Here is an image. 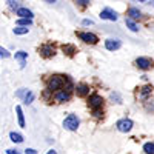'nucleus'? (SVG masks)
<instances>
[{
    "label": "nucleus",
    "instance_id": "nucleus-26",
    "mask_svg": "<svg viewBox=\"0 0 154 154\" xmlns=\"http://www.w3.org/2000/svg\"><path fill=\"white\" fill-rule=\"evenodd\" d=\"M0 56H2V59H3V57L6 59V57H9V53H8L5 48H0Z\"/></svg>",
    "mask_w": 154,
    "mask_h": 154
},
{
    "label": "nucleus",
    "instance_id": "nucleus-34",
    "mask_svg": "<svg viewBox=\"0 0 154 154\" xmlns=\"http://www.w3.org/2000/svg\"><path fill=\"white\" fill-rule=\"evenodd\" d=\"M139 2H146V0H139Z\"/></svg>",
    "mask_w": 154,
    "mask_h": 154
},
{
    "label": "nucleus",
    "instance_id": "nucleus-12",
    "mask_svg": "<svg viewBox=\"0 0 154 154\" xmlns=\"http://www.w3.org/2000/svg\"><path fill=\"white\" fill-rule=\"evenodd\" d=\"M16 14H17L19 17H25V19H32V17H34L32 11H29L28 8H19V9L16 11Z\"/></svg>",
    "mask_w": 154,
    "mask_h": 154
},
{
    "label": "nucleus",
    "instance_id": "nucleus-8",
    "mask_svg": "<svg viewBox=\"0 0 154 154\" xmlns=\"http://www.w3.org/2000/svg\"><path fill=\"white\" fill-rule=\"evenodd\" d=\"M56 102L57 103H63V102H68L71 99V93H69V89H60V91L56 93Z\"/></svg>",
    "mask_w": 154,
    "mask_h": 154
},
{
    "label": "nucleus",
    "instance_id": "nucleus-13",
    "mask_svg": "<svg viewBox=\"0 0 154 154\" xmlns=\"http://www.w3.org/2000/svg\"><path fill=\"white\" fill-rule=\"evenodd\" d=\"M126 16H130V19H133V20H139L140 17H142V12H140L137 8H130Z\"/></svg>",
    "mask_w": 154,
    "mask_h": 154
},
{
    "label": "nucleus",
    "instance_id": "nucleus-27",
    "mask_svg": "<svg viewBox=\"0 0 154 154\" xmlns=\"http://www.w3.org/2000/svg\"><path fill=\"white\" fill-rule=\"evenodd\" d=\"M75 3H79L80 6H88L89 5V0H75Z\"/></svg>",
    "mask_w": 154,
    "mask_h": 154
},
{
    "label": "nucleus",
    "instance_id": "nucleus-21",
    "mask_svg": "<svg viewBox=\"0 0 154 154\" xmlns=\"http://www.w3.org/2000/svg\"><path fill=\"white\" fill-rule=\"evenodd\" d=\"M34 100V93H31V91H26V94H25V97H23V102L25 103H31V102Z\"/></svg>",
    "mask_w": 154,
    "mask_h": 154
},
{
    "label": "nucleus",
    "instance_id": "nucleus-6",
    "mask_svg": "<svg viewBox=\"0 0 154 154\" xmlns=\"http://www.w3.org/2000/svg\"><path fill=\"white\" fill-rule=\"evenodd\" d=\"M133 120H130V119H122V120H119L117 122V130L120 131V133H128V131H131L133 130Z\"/></svg>",
    "mask_w": 154,
    "mask_h": 154
},
{
    "label": "nucleus",
    "instance_id": "nucleus-28",
    "mask_svg": "<svg viewBox=\"0 0 154 154\" xmlns=\"http://www.w3.org/2000/svg\"><path fill=\"white\" fill-rule=\"evenodd\" d=\"M111 99H112V100L116 99V100H117V103H120V96H119L117 93H112V94H111Z\"/></svg>",
    "mask_w": 154,
    "mask_h": 154
},
{
    "label": "nucleus",
    "instance_id": "nucleus-5",
    "mask_svg": "<svg viewBox=\"0 0 154 154\" xmlns=\"http://www.w3.org/2000/svg\"><path fill=\"white\" fill-rule=\"evenodd\" d=\"M136 65H137V68H140V69L148 71V69L152 68V60H151L149 57H139V59H136Z\"/></svg>",
    "mask_w": 154,
    "mask_h": 154
},
{
    "label": "nucleus",
    "instance_id": "nucleus-3",
    "mask_svg": "<svg viewBox=\"0 0 154 154\" xmlns=\"http://www.w3.org/2000/svg\"><path fill=\"white\" fill-rule=\"evenodd\" d=\"M88 105H89V108L91 109H100L102 106H103V99H102V96H99V94H91L89 96V99H88Z\"/></svg>",
    "mask_w": 154,
    "mask_h": 154
},
{
    "label": "nucleus",
    "instance_id": "nucleus-31",
    "mask_svg": "<svg viewBox=\"0 0 154 154\" xmlns=\"http://www.w3.org/2000/svg\"><path fill=\"white\" fill-rule=\"evenodd\" d=\"M6 154H20L17 149H6Z\"/></svg>",
    "mask_w": 154,
    "mask_h": 154
},
{
    "label": "nucleus",
    "instance_id": "nucleus-33",
    "mask_svg": "<svg viewBox=\"0 0 154 154\" xmlns=\"http://www.w3.org/2000/svg\"><path fill=\"white\" fill-rule=\"evenodd\" d=\"M45 2H48V3H56L57 0H45Z\"/></svg>",
    "mask_w": 154,
    "mask_h": 154
},
{
    "label": "nucleus",
    "instance_id": "nucleus-30",
    "mask_svg": "<svg viewBox=\"0 0 154 154\" xmlns=\"http://www.w3.org/2000/svg\"><path fill=\"white\" fill-rule=\"evenodd\" d=\"M82 23H83V25H85V26H88V25H93V23H94V22H93V20H88V19H85V20H83V22H82Z\"/></svg>",
    "mask_w": 154,
    "mask_h": 154
},
{
    "label": "nucleus",
    "instance_id": "nucleus-14",
    "mask_svg": "<svg viewBox=\"0 0 154 154\" xmlns=\"http://www.w3.org/2000/svg\"><path fill=\"white\" fill-rule=\"evenodd\" d=\"M26 57H28V53H25V51H19V53H16V59L20 60V68H25V65H26Z\"/></svg>",
    "mask_w": 154,
    "mask_h": 154
},
{
    "label": "nucleus",
    "instance_id": "nucleus-7",
    "mask_svg": "<svg viewBox=\"0 0 154 154\" xmlns=\"http://www.w3.org/2000/svg\"><path fill=\"white\" fill-rule=\"evenodd\" d=\"M100 17L103 19V20H111V22H116V20L119 19L117 12L112 11L111 8H105V9H102V12H100Z\"/></svg>",
    "mask_w": 154,
    "mask_h": 154
},
{
    "label": "nucleus",
    "instance_id": "nucleus-15",
    "mask_svg": "<svg viewBox=\"0 0 154 154\" xmlns=\"http://www.w3.org/2000/svg\"><path fill=\"white\" fill-rule=\"evenodd\" d=\"M151 91H152V86H151V85H145L143 88H140L139 97H140V99H145L148 94H151Z\"/></svg>",
    "mask_w": 154,
    "mask_h": 154
},
{
    "label": "nucleus",
    "instance_id": "nucleus-1",
    "mask_svg": "<svg viewBox=\"0 0 154 154\" xmlns=\"http://www.w3.org/2000/svg\"><path fill=\"white\" fill-rule=\"evenodd\" d=\"M65 75H53L48 82V91H59V89H63L65 86Z\"/></svg>",
    "mask_w": 154,
    "mask_h": 154
},
{
    "label": "nucleus",
    "instance_id": "nucleus-10",
    "mask_svg": "<svg viewBox=\"0 0 154 154\" xmlns=\"http://www.w3.org/2000/svg\"><path fill=\"white\" fill-rule=\"evenodd\" d=\"M75 93H77V96H79V97H85V96L89 94V86L85 85V83H79V85L75 86Z\"/></svg>",
    "mask_w": 154,
    "mask_h": 154
},
{
    "label": "nucleus",
    "instance_id": "nucleus-20",
    "mask_svg": "<svg viewBox=\"0 0 154 154\" xmlns=\"http://www.w3.org/2000/svg\"><path fill=\"white\" fill-rule=\"evenodd\" d=\"M143 151H145L146 154H154V143H152V142H146V143L143 145Z\"/></svg>",
    "mask_w": 154,
    "mask_h": 154
},
{
    "label": "nucleus",
    "instance_id": "nucleus-24",
    "mask_svg": "<svg viewBox=\"0 0 154 154\" xmlns=\"http://www.w3.org/2000/svg\"><path fill=\"white\" fill-rule=\"evenodd\" d=\"M8 6L11 8V9H19V8H22V6H19V2L17 0H8Z\"/></svg>",
    "mask_w": 154,
    "mask_h": 154
},
{
    "label": "nucleus",
    "instance_id": "nucleus-32",
    "mask_svg": "<svg viewBox=\"0 0 154 154\" xmlns=\"http://www.w3.org/2000/svg\"><path fill=\"white\" fill-rule=\"evenodd\" d=\"M46 154H57V151H54V149H49Z\"/></svg>",
    "mask_w": 154,
    "mask_h": 154
},
{
    "label": "nucleus",
    "instance_id": "nucleus-22",
    "mask_svg": "<svg viewBox=\"0 0 154 154\" xmlns=\"http://www.w3.org/2000/svg\"><path fill=\"white\" fill-rule=\"evenodd\" d=\"M31 20H32V19H25V17H20V19H19V22H17V23H19V25H20V26H29V25H31V23H32V22H31Z\"/></svg>",
    "mask_w": 154,
    "mask_h": 154
},
{
    "label": "nucleus",
    "instance_id": "nucleus-4",
    "mask_svg": "<svg viewBox=\"0 0 154 154\" xmlns=\"http://www.w3.org/2000/svg\"><path fill=\"white\" fill-rule=\"evenodd\" d=\"M77 37H79L80 40H83L85 43H89V45H96L99 42L97 35L93 34V32H77Z\"/></svg>",
    "mask_w": 154,
    "mask_h": 154
},
{
    "label": "nucleus",
    "instance_id": "nucleus-18",
    "mask_svg": "<svg viewBox=\"0 0 154 154\" xmlns=\"http://www.w3.org/2000/svg\"><path fill=\"white\" fill-rule=\"evenodd\" d=\"M9 139L12 140V142H16V143H22L23 142V136L19 134V133H14V131L9 134Z\"/></svg>",
    "mask_w": 154,
    "mask_h": 154
},
{
    "label": "nucleus",
    "instance_id": "nucleus-2",
    "mask_svg": "<svg viewBox=\"0 0 154 154\" xmlns=\"http://www.w3.org/2000/svg\"><path fill=\"white\" fill-rule=\"evenodd\" d=\"M79 123H80V120L75 114H69L68 117L63 120V126H65V130H68V131H75L77 128H79Z\"/></svg>",
    "mask_w": 154,
    "mask_h": 154
},
{
    "label": "nucleus",
    "instance_id": "nucleus-29",
    "mask_svg": "<svg viewBox=\"0 0 154 154\" xmlns=\"http://www.w3.org/2000/svg\"><path fill=\"white\" fill-rule=\"evenodd\" d=\"M25 154H37V151L32 149V148H26V149H25Z\"/></svg>",
    "mask_w": 154,
    "mask_h": 154
},
{
    "label": "nucleus",
    "instance_id": "nucleus-25",
    "mask_svg": "<svg viewBox=\"0 0 154 154\" xmlns=\"http://www.w3.org/2000/svg\"><path fill=\"white\" fill-rule=\"evenodd\" d=\"M145 108L148 111H154V100H148L146 103H145Z\"/></svg>",
    "mask_w": 154,
    "mask_h": 154
},
{
    "label": "nucleus",
    "instance_id": "nucleus-17",
    "mask_svg": "<svg viewBox=\"0 0 154 154\" xmlns=\"http://www.w3.org/2000/svg\"><path fill=\"white\" fill-rule=\"evenodd\" d=\"M125 23H126V26L130 28L131 31H134V32H137V31H139V26L136 25V22H134L133 19H130V17H128V19L125 20Z\"/></svg>",
    "mask_w": 154,
    "mask_h": 154
},
{
    "label": "nucleus",
    "instance_id": "nucleus-23",
    "mask_svg": "<svg viewBox=\"0 0 154 154\" xmlns=\"http://www.w3.org/2000/svg\"><path fill=\"white\" fill-rule=\"evenodd\" d=\"M63 53H66V54L72 56V54L75 53V48H74L72 45H65V46H63Z\"/></svg>",
    "mask_w": 154,
    "mask_h": 154
},
{
    "label": "nucleus",
    "instance_id": "nucleus-11",
    "mask_svg": "<svg viewBox=\"0 0 154 154\" xmlns=\"http://www.w3.org/2000/svg\"><path fill=\"white\" fill-rule=\"evenodd\" d=\"M105 46L109 51H116V49H119L122 46V43H120V40H116V38H108V40L105 42Z\"/></svg>",
    "mask_w": 154,
    "mask_h": 154
},
{
    "label": "nucleus",
    "instance_id": "nucleus-19",
    "mask_svg": "<svg viewBox=\"0 0 154 154\" xmlns=\"http://www.w3.org/2000/svg\"><path fill=\"white\" fill-rule=\"evenodd\" d=\"M28 31H29V28H28V26H20V25H19L17 28H14V29H12V32H14V34H17V35L28 34Z\"/></svg>",
    "mask_w": 154,
    "mask_h": 154
},
{
    "label": "nucleus",
    "instance_id": "nucleus-9",
    "mask_svg": "<svg viewBox=\"0 0 154 154\" xmlns=\"http://www.w3.org/2000/svg\"><path fill=\"white\" fill-rule=\"evenodd\" d=\"M38 53H40L43 57L49 59V57H53L56 54V49H54V46H51V45H43V46L38 48Z\"/></svg>",
    "mask_w": 154,
    "mask_h": 154
},
{
    "label": "nucleus",
    "instance_id": "nucleus-16",
    "mask_svg": "<svg viewBox=\"0 0 154 154\" xmlns=\"http://www.w3.org/2000/svg\"><path fill=\"white\" fill-rule=\"evenodd\" d=\"M16 112H17V119H19V126L25 128V117H23V111H22V106H16Z\"/></svg>",
    "mask_w": 154,
    "mask_h": 154
}]
</instances>
